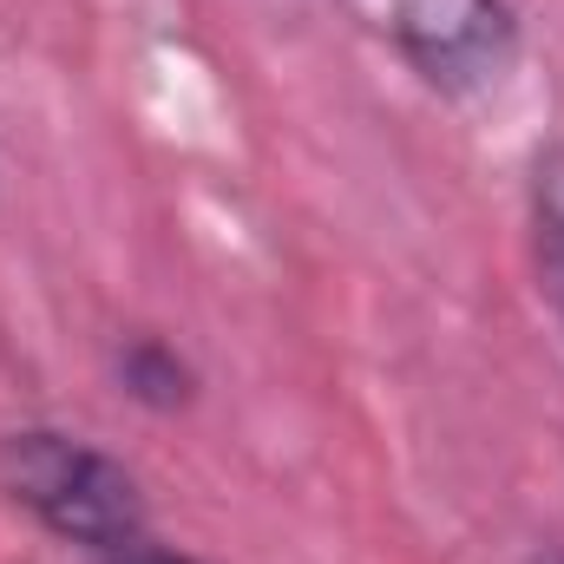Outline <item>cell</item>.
Returning <instances> with one entry per match:
<instances>
[{"label":"cell","instance_id":"6","mask_svg":"<svg viewBox=\"0 0 564 564\" xmlns=\"http://www.w3.org/2000/svg\"><path fill=\"white\" fill-rule=\"evenodd\" d=\"M532 564H564V552H539V558H532Z\"/></svg>","mask_w":564,"mask_h":564},{"label":"cell","instance_id":"3","mask_svg":"<svg viewBox=\"0 0 564 564\" xmlns=\"http://www.w3.org/2000/svg\"><path fill=\"white\" fill-rule=\"evenodd\" d=\"M119 375H126V388H132L139 401H151V408H177V401L191 394L184 361H177L171 348H158V341H132L126 361H119Z\"/></svg>","mask_w":564,"mask_h":564},{"label":"cell","instance_id":"5","mask_svg":"<svg viewBox=\"0 0 564 564\" xmlns=\"http://www.w3.org/2000/svg\"><path fill=\"white\" fill-rule=\"evenodd\" d=\"M99 564H197L184 558V552H164V545H151V539H126V545H112V552H99Z\"/></svg>","mask_w":564,"mask_h":564},{"label":"cell","instance_id":"1","mask_svg":"<svg viewBox=\"0 0 564 564\" xmlns=\"http://www.w3.org/2000/svg\"><path fill=\"white\" fill-rule=\"evenodd\" d=\"M7 486L20 506L40 512L46 532H59L66 545H86V552H112L126 539L144 532V499L132 486V473L66 433H13L7 453Z\"/></svg>","mask_w":564,"mask_h":564},{"label":"cell","instance_id":"4","mask_svg":"<svg viewBox=\"0 0 564 564\" xmlns=\"http://www.w3.org/2000/svg\"><path fill=\"white\" fill-rule=\"evenodd\" d=\"M539 243H545V276H552V302L564 315V158L539 171Z\"/></svg>","mask_w":564,"mask_h":564},{"label":"cell","instance_id":"2","mask_svg":"<svg viewBox=\"0 0 564 564\" xmlns=\"http://www.w3.org/2000/svg\"><path fill=\"white\" fill-rule=\"evenodd\" d=\"M394 40L433 86L499 79L512 59V7L506 0H394Z\"/></svg>","mask_w":564,"mask_h":564}]
</instances>
